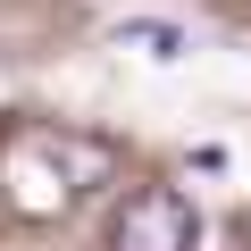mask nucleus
I'll return each mask as SVG.
<instances>
[{
	"label": "nucleus",
	"instance_id": "f257e3e1",
	"mask_svg": "<svg viewBox=\"0 0 251 251\" xmlns=\"http://www.w3.org/2000/svg\"><path fill=\"white\" fill-rule=\"evenodd\" d=\"M201 226H193V201L176 184H143V193H126L117 226H109V251H193Z\"/></svg>",
	"mask_w": 251,
	"mask_h": 251
},
{
	"label": "nucleus",
	"instance_id": "f03ea898",
	"mask_svg": "<svg viewBox=\"0 0 251 251\" xmlns=\"http://www.w3.org/2000/svg\"><path fill=\"white\" fill-rule=\"evenodd\" d=\"M9 201H17L25 218H59V209H67V168H42L34 143H17V151H9Z\"/></svg>",
	"mask_w": 251,
	"mask_h": 251
},
{
	"label": "nucleus",
	"instance_id": "7ed1b4c3",
	"mask_svg": "<svg viewBox=\"0 0 251 251\" xmlns=\"http://www.w3.org/2000/svg\"><path fill=\"white\" fill-rule=\"evenodd\" d=\"M117 50H143V59H184V25H168V17H134V25H117Z\"/></svg>",
	"mask_w": 251,
	"mask_h": 251
}]
</instances>
